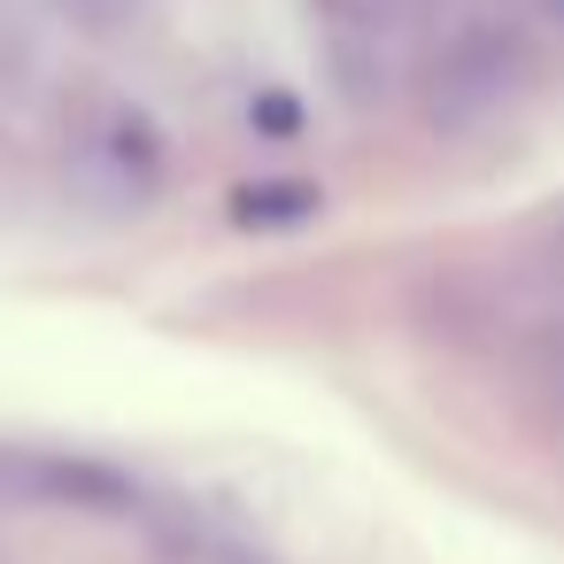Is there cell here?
Listing matches in <instances>:
<instances>
[{"label": "cell", "mask_w": 564, "mask_h": 564, "mask_svg": "<svg viewBox=\"0 0 564 564\" xmlns=\"http://www.w3.org/2000/svg\"><path fill=\"white\" fill-rule=\"evenodd\" d=\"M518 78H525V55L510 32H456L425 70V117L441 132H471L518 94Z\"/></svg>", "instance_id": "6da1fadb"}, {"label": "cell", "mask_w": 564, "mask_h": 564, "mask_svg": "<svg viewBox=\"0 0 564 564\" xmlns=\"http://www.w3.org/2000/svg\"><path fill=\"white\" fill-rule=\"evenodd\" d=\"M549 17H564V0H549Z\"/></svg>", "instance_id": "277c9868"}, {"label": "cell", "mask_w": 564, "mask_h": 564, "mask_svg": "<svg viewBox=\"0 0 564 564\" xmlns=\"http://www.w3.org/2000/svg\"><path fill=\"white\" fill-rule=\"evenodd\" d=\"M556 394H564V364H556Z\"/></svg>", "instance_id": "5b68a950"}, {"label": "cell", "mask_w": 564, "mask_h": 564, "mask_svg": "<svg viewBox=\"0 0 564 564\" xmlns=\"http://www.w3.org/2000/svg\"><path fill=\"white\" fill-rule=\"evenodd\" d=\"M310 209H317V194H310V186H271V194H240V217H248V225H256V217H263V225H271V217H310Z\"/></svg>", "instance_id": "7a4b0ae2"}, {"label": "cell", "mask_w": 564, "mask_h": 564, "mask_svg": "<svg viewBox=\"0 0 564 564\" xmlns=\"http://www.w3.org/2000/svg\"><path fill=\"white\" fill-rule=\"evenodd\" d=\"M78 9H86V17H94V24H109V17H117V9H124V0H78Z\"/></svg>", "instance_id": "3957f363"}]
</instances>
